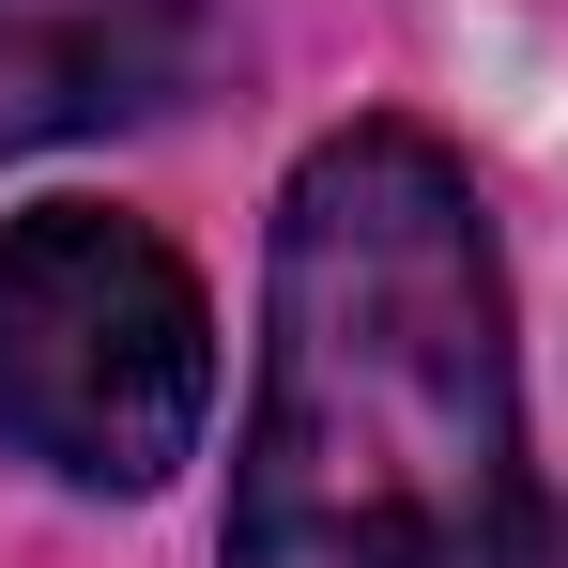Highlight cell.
Returning a JSON list of instances; mask_svg holds the SVG:
<instances>
[{"mask_svg":"<svg viewBox=\"0 0 568 568\" xmlns=\"http://www.w3.org/2000/svg\"><path fill=\"white\" fill-rule=\"evenodd\" d=\"M215 568H568V507L523 446L507 262L430 123H338L292 170Z\"/></svg>","mask_w":568,"mask_h":568,"instance_id":"cell-1","label":"cell"},{"mask_svg":"<svg viewBox=\"0 0 568 568\" xmlns=\"http://www.w3.org/2000/svg\"><path fill=\"white\" fill-rule=\"evenodd\" d=\"M215 415V307L154 215H0V446L62 491H154Z\"/></svg>","mask_w":568,"mask_h":568,"instance_id":"cell-2","label":"cell"},{"mask_svg":"<svg viewBox=\"0 0 568 568\" xmlns=\"http://www.w3.org/2000/svg\"><path fill=\"white\" fill-rule=\"evenodd\" d=\"M215 47V0H0V154L170 108Z\"/></svg>","mask_w":568,"mask_h":568,"instance_id":"cell-3","label":"cell"}]
</instances>
